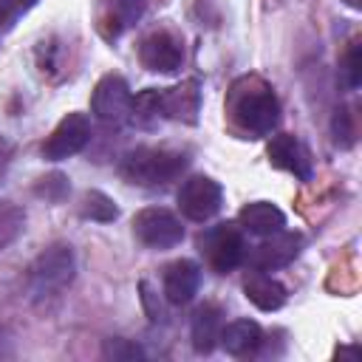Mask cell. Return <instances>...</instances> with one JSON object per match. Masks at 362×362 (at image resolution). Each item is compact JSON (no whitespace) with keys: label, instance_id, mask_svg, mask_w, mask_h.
Returning a JSON list of instances; mask_svg holds the SVG:
<instances>
[{"label":"cell","instance_id":"cell-1","mask_svg":"<svg viewBox=\"0 0 362 362\" xmlns=\"http://www.w3.org/2000/svg\"><path fill=\"white\" fill-rule=\"evenodd\" d=\"M232 116L240 130L252 136H269L280 122V102L260 79H243L232 88Z\"/></svg>","mask_w":362,"mask_h":362},{"label":"cell","instance_id":"cell-2","mask_svg":"<svg viewBox=\"0 0 362 362\" xmlns=\"http://www.w3.org/2000/svg\"><path fill=\"white\" fill-rule=\"evenodd\" d=\"M76 274V257L68 243H54L37 255L28 269V291L34 300H48L62 294Z\"/></svg>","mask_w":362,"mask_h":362},{"label":"cell","instance_id":"cell-3","mask_svg":"<svg viewBox=\"0 0 362 362\" xmlns=\"http://www.w3.org/2000/svg\"><path fill=\"white\" fill-rule=\"evenodd\" d=\"M184 170H187V156L161 147H139L127 153L122 161V175L139 187H164L175 181Z\"/></svg>","mask_w":362,"mask_h":362},{"label":"cell","instance_id":"cell-4","mask_svg":"<svg viewBox=\"0 0 362 362\" xmlns=\"http://www.w3.org/2000/svg\"><path fill=\"white\" fill-rule=\"evenodd\" d=\"M198 249H201L206 266L212 272H218V274L235 272L246 257L243 235H240V229L235 223H218V226H209L206 232H201Z\"/></svg>","mask_w":362,"mask_h":362},{"label":"cell","instance_id":"cell-5","mask_svg":"<svg viewBox=\"0 0 362 362\" xmlns=\"http://www.w3.org/2000/svg\"><path fill=\"white\" fill-rule=\"evenodd\" d=\"M223 206V189L209 175H189L178 189V209L184 218L204 223L215 218Z\"/></svg>","mask_w":362,"mask_h":362},{"label":"cell","instance_id":"cell-6","mask_svg":"<svg viewBox=\"0 0 362 362\" xmlns=\"http://www.w3.org/2000/svg\"><path fill=\"white\" fill-rule=\"evenodd\" d=\"M133 235L150 249H173L184 240L181 221L164 206H147L133 218Z\"/></svg>","mask_w":362,"mask_h":362},{"label":"cell","instance_id":"cell-7","mask_svg":"<svg viewBox=\"0 0 362 362\" xmlns=\"http://www.w3.org/2000/svg\"><path fill=\"white\" fill-rule=\"evenodd\" d=\"M130 105H133L130 88H127V82L119 74H105L96 82L93 93H90V110L105 124L127 122L130 119Z\"/></svg>","mask_w":362,"mask_h":362},{"label":"cell","instance_id":"cell-8","mask_svg":"<svg viewBox=\"0 0 362 362\" xmlns=\"http://www.w3.org/2000/svg\"><path fill=\"white\" fill-rule=\"evenodd\" d=\"M90 141V122L85 113H68L45 139L42 144V156L48 161H62L76 156L85 144Z\"/></svg>","mask_w":362,"mask_h":362},{"label":"cell","instance_id":"cell-9","mask_svg":"<svg viewBox=\"0 0 362 362\" xmlns=\"http://www.w3.org/2000/svg\"><path fill=\"white\" fill-rule=\"evenodd\" d=\"M300 246H303V238L297 232H272L266 235L249 255V263L252 269H260V272H274V269H283L288 266L297 255H300Z\"/></svg>","mask_w":362,"mask_h":362},{"label":"cell","instance_id":"cell-10","mask_svg":"<svg viewBox=\"0 0 362 362\" xmlns=\"http://www.w3.org/2000/svg\"><path fill=\"white\" fill-rule=\"evenodd\" d=\"M266 156L277 170H286L300 181L311 178V158H308V150L303 147V141L297 136H291V133L272 136V141L266 147Z\"/></svg>","mask_w":362,"mask_h":362},{"label":"cell","instance_id":"cell-11","mask_svg":"<svg viewBox=\"0 0 362 362\" xmlns=\"http://www.w3.org/2000/svg\"><path fill=\"white\" fill-rule=\"evenodd\" d=\"M139 57H141V65L153 74H173L181 68V59H184V51H181V42L167 34V31H156L150 34L141 48H139Z\"/></svg>","mask_w":362,"mask_h":362},{"label":"cell","instance_id":"cell-12","mask_svg":"<svg viewBox=\"0 0 362 362\" xmlns=\"http://www.w3.org/2000/svg\"><path fill=\"white\" fill-rule=\"evenodd\" d=\"M198 110H201V90H198L195 79H187V82H181L175 88H164L161 90V113H164V119L195 124L198 122Z\"/></svg>","mask_w":362,"mask_h":362},{"label":"cell","instance_id":"cell-13","mask_svg":"<svg viewBox=\"0 0 362 362\" xmlns=\"http://www.w3.org/2000/svg\"><path fill=\"white\" fill-rule=\"evenodd\" d=\"M201 286V269L192 260H175L164 269V297L173 305H184L198 294Z\"/></svg>","mask_w":362,"mask_h":362},{"label":"cell","instance_id":"cell-14","mask_svg":"<svg viewBox=\"0 0 362 362\" xmlns=\"http://www.w3.org/2000/svg\"><path fill=\"white\" fill-rule=\"evenodd\" d=\"M243 294L260 311H277L286 303V286L260 269H255L243 277Z\"/></svg>","mask_w":362,"mask_h":362},{"label":"cell","instance_id":"cell-15","mask_svg":"<svg viewBox=\"0 0 362 362\" xmlns=\"http://www.w3.org/2000/svg\"><path fill=\"white\" fill-rule=\"evenodd\" d=\"M221 328H223V314L218 305L204 303L195 308L192 314V325H189V337H192V348L198 354H209L215 351V345L221 342Z\"/></svg>","mask_w":362,"mask_h":362},{"label":"cell","instance_id":"cell-16","mask_svg":"<svg viewBox=\"0 0 362 362\" xmlns=\"http://www.w3.org/2000/svg\"><path fill=\"white\" fill-rule=\"evenodd\" d=\"M238 221H240V226H243L246 232L260 235V238H266V235H272V232H280V229L286 226L283 209H280L277 204H272V201H252V204H246V206L238 212Z\"/></svg>","mask_w":362,"mask_h":362},{"label":"cell","instance_id":"cell-17","mask_svg":"<svg viewBox=\"0 0 362 362\" xmlns=\"http://www.w3.org/2000/svg\"><path fill=\"white\" fill-rule=\"evenodd\" d=\"M263 342V331L255 320H232L229 325L221 328V342L226 354L232 356H249L260 348Z\"/></svg>","mask_w":362,"mask_h":362},{"label":"cell","instance_id":"cell-18","mask_svg":"<svg viewBox=\"0 0 362 362\" xmlns=\"http://www.w3.org/2000/svg\"><path fill=\"white\" fill-rule=\"evenodd\" d=\"M130 119L136 124H141V127H153L158 119H164V113H161V90H156V88L141 90L130 105Z\"/></svg>","mask_w":362,"mask_h":362},{"label":"cell","instance_id":"cell-19","mask_svg":"<svg viewBox=\"0 0 362 362\" xmlns=\"http://www.w3.org/2000/svg\"><path fill=\"white\" fill-rule=\"evenodd\" d=\"M79 212H82V218H90V221H99V223H107V221H116L119 218L116 201L110 195H105L102 189H88L82 195Z\"/></svg>","mask_w":362,"mask_h":362},{"label":"cell","instance_id":"cell-20","mask_svg":"<svg viewBox=\"0 0 362 362\" xmlns=\"http://www.w3.org/2000/svg\"><path fill=\"white\" fill-rule=\"evenodd\" d=\"M23 226H25V212L17 204L0 201V252L8 249L20 238Z\"/></svg>","mask_w":362,"mask_h":362},{"label":"cell","instance_id":"cell-21","mask_svg":"<svg viewBox=\"0 0 362 362\" xmlns=\"http://www.w3.org/2000/svg\"><path fill=\"white\" fill-rule=\"evenodd\" d=\"M342 74H345V85L348 88H359L362 82V45L354 40L345 51V59H342Z\"/></svg>","mask_w":362,"mask_h":362},{"label":"cell","instance_id":"cell-22","mask_svg":"<svg viewBox=\"0 0 362 362\" xmlns=\"http://www.w3.org/2000/svg\"><path fill=\"white\" fill-rule=\"evenodd\" d=\"M102 356L105 359H113V362H119V359H141L144 354H141V348L139 345H133V342H127V339H105V348H102Z\"/></svg>","mask_w":362,"mask_h":362},{"label":"cell","instance_id":"cell-23","mask_svg":"<svg viewBox=\"0 0 362 362\" xmlns=\"http://www.w3.org/2000/svg\"><path fill=\"white\" fill-rule=\"evenodd\" d=\"M110 8H113L116 23H119L122 28H127V25H133V23L141 17L144 0H110Z\"/></svg>","mask_w":362,"mask_h":362},{"label":"cell","instance_id":"cell-24","mask_svg":"<svg viewBox=\"0 0 362 362\" xmlns=\"http://www.w3.org/2000/svg\"><path fill=\"white\" fill-rule=\"evenodd\" d=\"M65 192H68V181H65V175H59V173L45 175V178H40V184H37V195H40V198H48V201H62Z\"/></svg>","mask_w":362,"mask_h":362},{"label":"cell","instance_id":"cell-25","mask_svg":"<svg viewBox=\"0 0 362 362\" xmlns=\"http://www.w3.org/2000/svg\"><path fill=\"white\" fill-rule=\"evenodd\" d=\"M334 133H337V141H339L342 147H351V141H354V127H351V116H348L345 107L337 110V116H334Z\"/></svg>","mask_w":362,"mask_h":362},{"label":"cell","instance_id":"cell-26","mask_svg":"<svg viewBox=\"0 0 362 362\" xmlns=\"http://www.w3.org/2000/svg\"><path fill=\"white\" fill-rule=\"evenodd\" d=\"M8 153H11V150H8V141L0 136V170L6 167V158H8Z\"/></svg>","mask_w":362,"mask_h":362},{"label":"cell","instance_id":"cell-27","mask_svg":"<svg viewBox=\"0 0 362 362\" xmlns=\"http://www.w3.org/2000/svg\"><path fill=\"white\" fill-rule=\"evenodd\" d=\"M337 356H351V359H359V348H342V351H337Z\"/></svg>","mask_w":362,"mask_h":362},{"label":"cell","instance_id":"cell-28","mask_svg":"<svg viewBox=\"0 0 362 362\" xmlns=\"http://www.w3.org/2000/svg\"><path fill=\"white\" fill-rule=\"evenodd\" d=\"M8 3H14L17 8H28V6H34V0H8Z\"/></svg>","mask_w":362,"mask_h":362},{"label":"cell","instance_id":"cell-29","mask_svg":"<svg viewBox=\"0 0 362 362\" xmlns=\"http://www.w3.org/2000/svg\"><path fill=\"white\" fill-rule=\"evenodd\" d=\"M345 3H348L351 8H359V6H362V0H345Z\"/></svg>","mask_w":362,"mask_h":362}]
</instances>
